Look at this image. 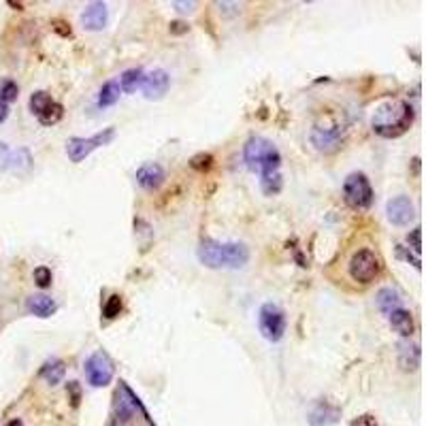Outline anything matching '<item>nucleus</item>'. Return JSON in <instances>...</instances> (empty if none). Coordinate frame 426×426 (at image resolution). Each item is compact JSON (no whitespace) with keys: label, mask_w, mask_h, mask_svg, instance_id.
I'll list each match as a JSON object with an SVG mask.
<instances>
[{"label":"nucleus","mask_w":426,"mask_h":426,"mask_svg":"<svg viewBox=\"0 0 426 426\" xmlns=\"http://www.w3.org/2000/svg\"><path fill=\"white\" fill-rule=\"evenodd\" d=\"M341 418V409L329 401H317L313 409L309 411V424L311 426H333Z\"/></svg>","instance_id":"13"},{"label":"nucleus","mask_w":426,"mask_h":426,"mask_svg":"<svg viewBox=\"0 0 426 426\" xmlns=\"http://www.w3.org/2000/svg\"><path fill=\"white\" fill-rule=\"evenodd\" d=\"M168 86H171L168 73L162 68H156V70H152V73L143 75V81H141V92H143V96L148 100H160L168 92Z\"/></svg>","instance_id":"9"},{"label":"nucleus","mask_w":426,"mask_h":426,"mask_svg":"<svg viewBox=\"0 0 426 426\" xmlns=\"http://www.w3.org/2000/svg\"><path fill=\"white\" fill-rule=\"evenodd\" d=\"M258 329L267 341H281L283 333H286V313L275 303H265L258 311Z\"/></svg>","instance_id":"6"},{"label":"nucleus","mask_w":426,"mask_h":426,"mask_svg":"<svg viewBox=\"0 0 426 426\" xmlns=\"http://www.w3.org/2000/svg\"><path fill=\"white\" fill-rule=\"evenodd\" d=\"M341 141H343V134L339 128H315L311 132V143L315 145V150L324 154L337 152L341 148Z\"/></svg>","instance_id":"12"},{"label":"nucleus","mask_w":426,"mask_h":426,"mask_svg":"<svg viewBox=\"0 0 426 426\" xmlns=\"http://www.w3.org/2000/svg\"><path fill=\"white\" fill-rule=\"evenodd\" d=\"M243 160H245L247 168L254 171V173H260V177L269 175V173H279V168H281L279 150L265 136L247 139V143L243 148Z\"/></svg>","instance_id":"3"},{"label":"nucleus","mask_w":426,"mask_h":426,"mask_svg":"<svg viewBox=\"0 0 426 426\" xmlns=\"http://www.w3.org/2000/svg\"><path fill=\"white\" fill-rule=\"evenodd\" d=\"M343 198L352 209H369L373 203V188L365 173H352L343 182Z\"/></svg>","instance_id":"5"},{"label":"nucleus","mask_w":426,"mask_h":426,"mask_svg":"<svg viewBox=\"0 0 426 426\" xmlns=\"http://www.w3.org/2000/svg\"><path fill=\"white\" fill-rule=\"evenodd\" d=\"M390 317V326H393V331L397 333V335H401V337H411L413 335V331H416V324H413V315H411V311H407V309H397V311H393L388 315Z\"/></svg>","instance_id":"15"},{"label":"nucleus","mask_w":426,"mask_h":426,"mask_svg":"<svg viewBox=\"0 0 426 426\" xmlns=\"http://www.w3.org/2000/svg\"><path fill=\"white\" fill-rule=\"evenodd\" d=\"M7 426H24V424H22V420H11Z\"/></svg>","instance_id":"39"},{"label":"nucleus","mask_w":426,"mask_h":426,"mask_svg":"<svg viewBox=\"0 0 426 426\" xmlns=\"http://www.w3.org/2000/svg\"><path fill=\"white\" fill-rule=\"evenodd\" d=\"M386 213H388V220L395 226H409V222L416 218V209L409 196H397L393 200H388Z\"/></svg>","instance_id":"10"},{"label":"nucleus","mask_w":426,"mask_h":426,"mask_svg":"<svg viewBox=\"0 0 426 426\" xmlns=\"http://www.w3.org/2000/svg\"><path fill=\"white\" fill-rule=\"evenodd\" d=\"M190 166L194 168V171H209L211 166H213V156L211 154H196L192 160H190Z\"/></svg>","instance_id":"28"},{"label":"nucleus","mask_w":426,"mask_h":426,"mask_svg":"<svg viewBox=\"0 0 426 426\" xmlns=\"http://www.w3.org/2000/svg\"><path fill=\"white\" fill-rule=\"evenodd\" d=\"M54 24H56L54 28H56V30H58V32L62 34V37H70V30H66V28H62V26H66L64 22H54Z\"/></svg>","instance_id":"38"},{"label":"nucleus","mask_w":426,"mask_h":426,"mask_svg":"<svg viewBox=\"0 0 426 426\" xmlns=\"http://www.w3.org/2000/svg\"><path fill=\"white\" fill-rule=\"evenodd\" d=\"M34 283H37L39 288H49L52 286V271L47 267L34 269Z\"/></svg>","instance_id":"29"},{"label":"nucleus","mask_w":426,"mask_h":426,"mask_svg":"<svg viewBox=\"0 0 426 426\" xmlns=\"http://www.w3.org/2000/svg\"><path fill=\"white\" fill-rule=\"evenodd\" d=\"M198 260L207 269H241L250 260V250L243 243H222V241H213L205 239L198 245L196 252Z\"/></svg>","instance_id":"1"},{"label":"nucleus","mask_w":426,"mask_h":426,"mask_svg":"<svg viewBox=\"0 0 426 426\" xmlns=\"http://www.w3.org/2000/svg\"><path fill=\"white\" fill-rule=\"evenodd\" d=\"M141 81H143V70H141V68H128L122 73L118 84H120L122 92L132 94V92H136V88H141Z\"/></svg>","instance_id":"21"},{"label":"nucleus","mask_w":426,"mask_h":426,"mask_svg":"<svg viewBox=\"0 0 426 426\" xmlns=\"http://www.w3.org/2000/svg\"><path fill=\"white\" fill-rule=\"evenodd\" d=\"M113 136H116V128H113V126L104 128V130L96 132L94 136H88V139H84V136H70V139L66 141V154H68L70 162L79 164V162L86 160L94 150H98V148H102V145H106V143H111Z\"/></svg>","instance_id":"4"},{"label":"nucleus","mask_w":426,"mask_h":426,"mask_svg":"<svg viewBox=\"0 0 426 426\" xmlns=\"http://www.w3.org/2000/svg\"><path fill=\"white\" fill-rule=\"evenodd\" d=\"M7 118H9V104L0 102V124H3V122H5Z\"/></svg>","instance_id":"37"},{"label":"nucleus","mask_w":426,"mask_h":426,"mask_svg":"<svg viewBox=\"0 0 426 426\" xmlns=\"http://www.w3.org/2000/svg\"><path fill=\"white\" fill-rule=\"evenodd\" d=\"M19 96V88L13 79H3L0 81V102H13Z\"/></svg>","instance_id":"26"},{"label":"nucleus","mask_w":426,"mask_h":426,"mask_svg":"<svg viewBox=\"0 0 426 426\" xmlns=\"http://www.w3.org/2000/svg\"><path fill=\"white\" fill-rule=\"evenodd\" d=\"M120 94H122V90H120V84L116 79L106 81V84H102V88L98 92V104L100 106H113L120 100Z\"/></svg>","instance_id":"22"},{"label":"nucleus","mask_w":426,"mask_h":426,"mask_svg":"<svg viewBox=\"0 0 426 426\" xmlns=\"http://www.w3.org/2000/svg\"><path fill=\"white\" fill-rule=\"evenodd\" d=\"M399 365L405 371H413L420 365V345L418 343H401L399 345Z\"/></svg>","instance_id":"17"},{"label":"nucleus","mask_w":426,"mask_h":426,"mask_svg":"<svg viewBox=\"0 0 426 426\" xmlns=\"http://www.w3.org/2000/svg\"><path fill=\"white\" fill-rule=\"evenodd\" d=\"M9 156H11V150L7 148V143H3V141H0V171H7Z\"/></svg>","instance_id":"34"},{"label":"nucleus","mask_w":426,"mask_h":426,"mask_svg":"<svg viewBox=\"0 0 426 426\" xmlns=\"http://www.w3.org/2000/svg\"><path fill=\"white\" fill-rule=\"evenodd\" d=\"M173 7H177V11H182V13L194 11V3H173Z\"/></svg>","instance_id":"36"},{"label":"nucleus","mask_w":426,"mask_h":426,"mask_svg":"<svg viewBox=\"0 0 426 426\" xmlns=\"http://www.w3.org/2000/svg\"><path fill=\"white\" fill-rule=\"evenodd\" d=\"M281 173H269V175H262L260 177V188L267 196H275L281 192Z\"/></svg>","instance_id":"23"},{"label":"nucleus","mask_w":426,"mask_h":426,"mask_svg":"<svg viewBox=\"0 0 426 426\" xmlns=\"http://www.w3.org/2000/svg\"><path fill=\"white\" fill-rule=\"evenodd\" d=\"M120 313H122V297L120 294H111L109 299H106L104 307H102V315L106 320H116Z\"/></svg>","instance_id":"27"},{"label":"nucleus","mask_w":426,"mask_h":426,"mask_svg":"<svg viewBox=\"0 0 426 426\" xmlns=\"http://www.w3.org/2000/svg\"><path fill=\"white\" fill-rule=\"evenodd\" d=\"M379 271H381V262L371 250H361L349 260V275L354 281H358V283L373 281L379 275Z\"/></svg>","instance_id":"7"},{"label":"nucleus","mask_w":426,"mask_h":426,"mask_svg":"<svg viewBox=\"0 0 426 426\" xmlns=\"http://www.w3.org/2000/svg\"><path fill=\"white\" fill-rule=\"evenodd\" d=\"M30 168H32V156H30V152L26 148H19V150L11 152L7 171H11L15 175H28Z\"/></svg>","instance_id":"19"},{"label":"nucleus","mask_w":426,"mask_h":426,"mask_svg":"<svg viewBox=\"0 0 426 426\" xmlns=\"http://www.w3.org/2000/svg\"><path fill=\"white\" fill-rule=\"evenodd\" d=\"M68 395H70V403H73V407H77L81 401V388L77 381H68Z\"/></svg>","instance_id":"32"},{"label":"nucleus","mask_w":426,"mask_h":426,"mask_svg":"<svg viewBox=\"0 0 426 426\" xmlns=\"http://www.w3.org/2000/svg\"><path fill=\"white\" fill-rule=\"evenodd\" d=\"M420 237H422L420 228H413L411 235L407 237V243L411 245V250L416 252V256H420V252H422V241H420Z\"/></svg>","instance_id":"31"},{"label":"nucleus","mask_w":426,"mask_h":426,"mask_svg":"<svg viewBox=\"0 0 426 426\" xmlns=\"http://www.w3.org/2000/svg\"><path fill=\"white\" fill-rule=\"evenodd\" d=\"M81 24L86 30H102L106 26V5L104 3H92L81 13Z\"/></svg>","instance_id":"14"},{"label":"nucleus","mask_w":426,"mask_h":426,"mask_svg":"<svg viewBox=\"0 0 426 426\" xmlns=\"http://www.w3.org/2000/svg\"><path fill=\"white\" fill-rule=\"evenodd\" d=\"M64 373H66V367H64V363H62L60 358H49V361L41 367V377H43L47 384H52V386L60 384L62 377H64Z\"/></svg>","instance_id":"20"},{"label":"nucleus","mask_w":426,"mask_h":426,"mask_svg":"<svg viewBox=\"0 0 426 426\" xmlns=\"http://www.w3.org/2000/svg\"><path fill=\"white\" fill-rule=\"evenodd\" d=\"M62 116H64V106L54 100L37 120H39L43 126H54V124H58V122L62 120Z\"/></svg>","instance_id":"25"},{"label":"nucleus","mask_w":426,"mask_h":426,"mask_svg":"<svg viewBox=\"0 0 426 426\" xmlns=\"http://www.w3.org/2000/svg\"><path fill=\"white\" fill-rule=\"evenodd\" d=\"M397 258H401V260H405V262H411L418 271H420V256H413L407 247H403V245H397Z\"/></svg>","instance_id":"30"},{"label":"nucleus","mask_w":426,"mask_h":426,"mask_svg":"<svg viewBox=\"0 0 426 426\" xmlns=\"http://www.w3.org/2000/svg\"><path fill=\"white\" fill-rule=\"evenodd\" d=\"M86 377L94 388H104L113 379V363L104 352H96L86 361Z\"/></svg>","instance_id":"8"},{"label":"nucleus","mask_w":426,"mask_h":426,"mask_svg":"<svg viewBox=\"0 0 426 426\" xmlns=\"http://www.w3.org/2000/svg\"><path fill=\"white\" fill-rule=\"evenodd\" d=\"M375 303H377V309L386 315H390L393 311L401 309V297L397 290L393 288H381L375 297Z\"/></svg>","instance_id":"18"},{"label":"nucleus","mask_w":426,"mask_h":426,"mask_svg":"<svg viewBox=\"0 0 426 426\" xmlns=\"http://www.w3.org/2000/svg\"><path fill=\"white\" fill-rule=\"evenodd\" d=\"M171 32H173V34H184V32H188V24H184V22H173V24H171Z\"/></svg>","instance_id":"35"},{"label":"nucleus","mask_w":426,"mask_h":426,"mask_svg":"<svg viewBox=\"0 0 426 426\" xmlns=\"http://www.w3.org/2000/svg\"><path fill=\"white\" fill-rule=\"evenodd\" d=\"M164 180H166V173L156 162H148V164H143L136 171V184L143 190H148V192L158 190L164 184Z\"/></svg>","instance_id":"11"},{"label":"nucleus","mask_w":426,"mask_h":426,"mask_svg":"<svg viewBox=\"0 0 426 426\" xmlns=\"http://www.w3.org/2000/svg\"><path fill=\"white\" fill-rule=\"evenodd\" d=\"M52 102H54V98H52L47 92L39 90V92H34V94L30 96V102H28V104H30V111L39 118V116H41V113L47 109V106L52 104Z\"/></svg>","instance_id":"24"},{"label":"nucleus","mask_w":426,"mask_h":426,"mask_svg":"<svg viewBox=\"0 0 426 426\" xmlns=\"http://www.w3.org/2000/svg\"><path fill=\"white\" fill-rule=\"evenodd\" d=\"M26 309L30 313H34L37 317H52L58 309L56 301L52 297H45V294H32L28 297L26 301Z\"/></svg>","instance_id":"16"},{"label":"nucleus","mask_w":426,"mask_h":426,"mask_svg":"<svg viewBox=\"0 0 426 426\" xmlns=\"http://www.w3.org/2000/svg\"><path fill=\"white\" fill-rule=\"evenodd\" d=\"M349 426H377V418L371 416V413H365V416L354 418V420L349 422Z\"/></svg>","instance_id":"33"},{"label":"nucleus","mask_w":426,"mask_h":426,"mask_svg":"<svg viewBox=\"0 0 426 426\" xmlns=\"http://www.w3.org/2000/svg\"><path fill=\"white\" fill-rule=\"evenodd\" d=\"M411 122H413V109L409 102L388 100L375 109L371 126L384 139H397L409 130Z\"/></svg>","instance_id":"2"}]
</instances>
